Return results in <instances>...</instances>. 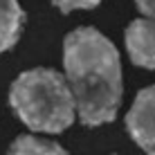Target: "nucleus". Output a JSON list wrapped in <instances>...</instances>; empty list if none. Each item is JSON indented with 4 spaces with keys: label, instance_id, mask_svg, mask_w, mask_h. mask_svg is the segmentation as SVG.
Masks as SVG:
<instances>
[{
    "label": "nucleus",
    "instance_id": "0eeeda50",
    "mask_svg": "<svg viewBox=\"0 0 155 155\" xmlns=\"http://www.w3.org/2000/svg\"><path fill=\"white\" fill-rule=\"evenodd\" d=\"M52 2L63 14H68V12H74V9H92V7H97L101 0H52Z\"/></svg>",
    "mask_w": 155,
    "mask_h": 155
},
{
    "label": "nucleus",
    "instance_id": "6e6552de",
    "mask_svg": "<svg viewBox=\"0 0 155 155\" xmlns=\"http://www.w3.org/2000/svg\"><path fill=\"white\" fill-rule=\"evenodd\" d=\"M137 2V9L146 16V18L155 20V0H135Z\"/></svg>",
    "mask_w": 155,
    "mask_h": 155
},
{
    "label": "nucleus",
    "instance_id": "39448f33",
    "mask_svg": "<svg viewBox=\"0 0 155 155\" xmlns=\"http://www.w3.org/2000/svg\"><path fill=\"white\" fill-rule=\"evenodd\" d=\"M25 23V14L18 0H0V54L16 45L20 38V29Z\"/></svg>",
    "mask_w": 155,
    "mask_h": 155
},
{
    "label": "nucleus",
    "instance_id": "f03ea898",
    "mask_svg": "<svg viewBox=\"0 0 155 155\" xmlns=\"http://www.w3.org/2000/svg\"><path fill=\"white\" fill-rule=\"evenodd\" d=\"M9 104L25 126L36 133H63L72 126L77 108L65 77L50 68L23 72L12 83Z\"/></svg>",
    "mask_w": 155,
    "mask_h": 155
},
{
    "label": "nucleus",
    "instance_id": "7ed1b4c3",
    "mask_svg": "<svg viewBox=\"0 0 155 155\" xmlns=\"http://www.w3.org/2000/svg\"><path fill=\"white\" fill-rule=\"evenodd\" d=\"M126 128L133 142L148 155H155V85L144 88L126 115Z\"/></svg>",
    "mask_w": 155,
    "mask_h": 155
},
{
    "label": "nucleus",
    "instance_id": "423d86ee",
    "mask_svg": "<svg viewBox=\"0 0 155 155\" xmlns=\"http://www.w3.org/2000/svg\"><path fill=\"white\" fill-rule=\"evenodd\" d=\"M7 155H68V153L50 140H41L34 135H20L16 137Z\"/></svg>",
    "mask_w": 155,
    "mask_h": 155
},
{
    "label": "nucleus",
    "instance_id": "f257e3e1",
    "mask_svg": "<svg viewBox=\"0 0 155 155\" xmlns=\"http://www.w3.org/2000/svg\"><path fill=\"white\" fill-rule=\"evenodd\" d=\"M65 81L83 126H101L117 117L121 104V63L117 47L94 27L70 31L63 43Z\"/></svg>",
    "mask_w": 155,
    "mask_h": 155
},
{
    "label": "nucleus",
    "instance_id": "20e7f679",
    "mask_svg": "<svg viewBox=\"0 0 155 155\" xmlns=\"http://www.w3.org/2000/svg\"><path fill=\"white\" fill-rule=\"evenodd\" d=\"M126 50L135 65L155 70V20H133L126 29Z\"/></svg>",
    "mask_w": 155,
    "mask_h": 155
}]
</instances>
